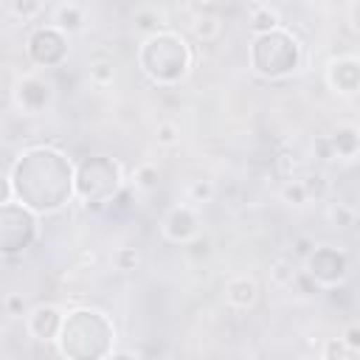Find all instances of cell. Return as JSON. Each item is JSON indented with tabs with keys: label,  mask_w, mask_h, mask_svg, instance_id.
Instances as JSON below:
<instances>
[{
	"label": "cell",
	"mask_w": 360,
	"mask_h": 360,
	"mask_svg": "<svg viewBox=\"0 0 360 360\" xmlns=\"http://www.w3.org/2000/svg\"><path fill=\"white\" fill-rule=\"evenodd\" d=\"M11 8H14V14H17V17L28 20V17L39 14V8H42V0H11Z\"/></svg>",
	"instance_id": "22"
},
{
	"label": "cell",
	"mask_w": 360,
	"mask_h": 360,
	"mask_svg": "<svg viewBox=\"0 0 360 360\" xmlns=\"http://www.w3.org/2000/svg\"><path fill=\"white\" fill-rule=\"evenodd\" d=\"M225 298L236 309H250L256 304V298H259V290H256V284L250 278H231L225 284Z\"/></svg>",
	"instance_id": "13"
},
{
	"label": "cell",
	"mask_w": 360,
	"mask_h": 360,
	"mask_svg": "<svg viewBox=\"0 0 360 360\" xmlns=\"http://www.w3.org/2000/svg\"><path fill=\"white\" fill-rule=\"evenodd\" d=\"M329 82L343 90V93H354L357 90V82H360V68H357V59H338L332 62L329 68Z\"/></svg>",
	"instance_id": "12"
},
{
	"label": "cell",
	"mask_w": 360,
	"mask_h": 360,
	"mask_svg": "<svg viewBox=\"0 0 360 360\" xmlns=\"http://www.w3.org/2000/svg\"><path fill=\"white\" fill-rule=\"evenodd\" d=\"M211 194H214V188H211V183H208V180H197V183L191 186V197H194L197 202L211 200Z\"/></svg>",
	"instance_id": "27"
},
{
	"label": "cell",
	"mask_w": 360,
	"mask_h": 360,
	"mask_svg": "<svg viewBox=\"0 0 360 360\" xmlns=\"http://www.w3.org/2000/svg\"><path fill=\"white\" fill-rule=\"evenodd\" d=\"M82 22H84V17H82V11H79L76 6H62V8L56 11V25H59V31H79Z\"/></svg>",
	"instance_id": "16"
},
{
	"label": "cell",
	"mask_w": 360,
	"mask_h": 360,
	"mask_svg": "<svg viewBox=\"0 0 360 360\" xmlns=\"http://www.w3.org/2000/svg\"><path fill=\"white\" fill-rule=\"evenodd\" d=\"M115 264H118V270H135V264H138V253H135V248H124V250H118V253H115Z\"/></svg>",
	"instance_id": "24"
},
{
	"label": "cell",
	"mask_w": 360,
	"mask_h": 360,
	"mask_svg": "<svg viewBox=\"0 0 360 360\" xmlns=\"http://www.w3.org/2000/svg\"><path fill=\"white\" fill-rule=\"evenodd\" d=\"M28 53L37 65L56 68L68 56V39L59 28H37L28 39Z\"/></svg>",
	"instance_id": "7"
},
{
	"label": "cell",
	"mask_w": 360,
	"mask_h": 360,
	"mask_svg": "<svg viewBox=\"0 0 360 360\" xmlns=\"http://www.w3.org/2000/svg\"><path fill=\"white\" fill-rule=\"evenodd\" d=\"M73 186L87 205H104L121 188V172L110 158H84L76 169Z\"/></svg>",
	"instance_id": "5"
},
{
	"label": "cell",
	"mask_w": 360,
	"mask_h": 360,
	"mask_svg": "<svg viewBox=\"0 0 360 360\" xmlns=\"http://www.w3.org/2000/svg\"><path fill=\"white\" fill-rule=\"evenodd\" d=\"M329 219L335 222V228H349L354 222V211L349 205H343V202H335L329 208Z\"/></svg>",
	"instance_id": "21"
},
{
	"label": "cell",
	"mask_w": 360,
	"mask_h": 360,
	"mask_svg": "<svg viewBox=\"0 0 360 360\" xmlns=\"http://www.w3.org/2000/svg\"><path fill=\"white\" fill-rule=\"evenodd\" d=\"M298 253H304V256L309 253V242H307V239H301V242H298Z\"/></svg>",
	"instance_id": "34"
},
{
	"label": "cell",
	"mask_w": 360,
	"mask_h": 360,
	"mask_svg": "<svg viewBox=\"0 0 360 360\" xmlns=\"http://www.w3.org/2000/svg\"><path fill=\"white\" fill-rule=\"evenodd\" d=\"M104 205H107V211H110L112 217L127 214V211H129V205H132V191H129V188H118V191H115Z\"/></svg>",
	"instance_id": "18"
},
{
	"label": "cell",
	"mask_w": 360,
	"mask_h": 360,
	"mask_svg": "<svg viewBox=\"0 0 360 360\" xmlns=\"http://www.w3.org/2000/svg\"><path fill=\"white\" fill-rule=\"evenodd\" d=\"M37 239V219L31 214V208H25L22 202H3L0 205V253L3 256H14L22 253L25 248H31V242Z\"/></svg>",
	"instance_id": "6"
},
{
	"label": "cell",
	"mask_w": 360,
	"mask_h": 360,
	"mask_svg": "<svg viewBox=\"0 0 360 360\" xmlns=\"http://www.w3.org/2000/svg\"><path fill=\"white\" fill-rule=\"evenodd\" d=\"M349 270L346 256L338 248H315L307 253V276L321 284H338Z\"/></svg>",
	"instance_id": "8"
},
{
	"label": "cell",
	"mask_w": 360,
	"mask_h": 360,
	"mask_svg": "<svg viewBox=\"0 0 360 360\" xmlns=\"http://www.w3.org/2000/svg\"><path fill=\"white\" fill-rule=\"evenodd\" d=\"M158 141H160L163 146H172V143L177 141V129H174L172 124H160V127H158Z\"/></svg>",
	"instance_id": "28"
},
{
	"label": "cell",
	"mask_w": 360,
	"mask_h": 360,
	"mask_svg": "<svg viewBox=\"0 0 360 360\" xmlns=\"http://www.w3.org/2000/svg\"><path fill=\"white\" fill-rule=\"evenodd\" d=\"M301 186H304V194H307V200H321L323 194H326V180H323V174H309L307 180H301Z\"/></svg>",
	"instance_id": "20"
},
{
	"label": "cell",
	"mask_w": 360,
	"mask_h": 360,
	"mask_svg": "<svg viewBox=\"0 0 360 360\" xmlns=\"http://www.w3.org/2000/svg\"><path fill=\"white\" fill-rule=\"evenodd\" d=\"M250 62L262 76H270V79L287 76L298 65V45L290 34L278 28L267 34H256L253 48H250Z\"/></svg>",
	"instance_id": "4"
},
{
	"label": "cell",
	"mask_w": 360,
	"mask_h": 360,
	"mask_svg": "<svg viewBox=\"0 0 360 360\" xmlns=\"http://www.w3.org/2000/svg\"><path fill=\"white\" fill-rule=\"evenodd\" d=\"M11 191L31 211H56L70 200L73 191V169L70 160L48 146L25 152L11 177Z\"/></svg>",
	"instance_id": "1"
},
{
	"label": "cell",
	"mask_w": 360,
	"mask_h": 360,
	"mask_svg": "<svg viewBox=\"0 0 360 360\" xmlns=\"http://www.w3.org/2000/svg\"><path fill=\"white\" fill-rule=\"evenodd\" d=\"M158 25H160V22H158V17H155V14H149V11L138 14V28H143V31H152V34H155V31H158Z\"/></svg>",
	"instance_id": "30"
},
{
	"label": "cell",
	"mask_w": 360,
	"mask_h": 360,
	"mask_svg": "<svg viewBox=\"0 0 360 360\" xmlns=\"http://www.w3.org/2000/svg\"><path fill=\"white\" fill-rule=\"evenodd\" d=\"M357 354V349H352V346H346V343H338V340H332L329 346H326V357H340V360H352Z\"/></svg>",
	"instance_id": "26"
},
{
	"label": "cell",
	"mask_w": 360,
	"mask_h": 360,
	"mask_svg": "<svg viewBox=\"0 0 360 360\" xmlns=\"http://www.w3.org/2000/svg\"><path fill=\"white\" fill-rule=\"evenodd\" d=\"M163 231L172 242H188L194 233H197V217L188 211V208H174L166 222H163Z\"/></svg>",
	"instance_id": "9"
},
{
	"label": "cell",
	"mask_w": 360,
	"mask_h": 360,
	"mask_svg": "<svg viewBox=\"0 0 360 360\" xmlns=\"http://www.w3.org/2000/svg\"><path fill=\"white\" fill-rule=\"evenodd\" d=\"M6 307H8V312H11V315H17V312H22V309H25V301H22L20 295H11V298L6 301Z\"/></svg>",
	"instance_id": "31"
},
{
	"label": "cell",
	"mask_w": 360,
	"mask_h": 360,
	"mask_svg": "<svg viewBox=\"0 0 360 360\" xmlns=\"http://www.w3.org/2000/svg\"><path fill=\"white\" fill-rule=\"evenodd\" d=\"M59 326H62V315L53 309V307H39L34 309L31 321H28V329L34 338L39 340H53L59 335Z\"/></svg>",
	"instance_id": "11"
},
{
	"label": "cell",
	"mask_w": 360,
	"mask_h": 360,
	"mask_svg": "<svg viewBox=\"0 0 360 360\" xmlns=\"http://www.w3.org/2000/svg\"><path fill=\"white\" fill-rule=\"evenodd\" d=\"M217 31H219V22H217L214 17H202V20L194 25V34H197V37H202V39L217 37Z\"/></svg>",
	"instance_id": "23"
},
{
	"label": "cell",
	"mask_w": 360,
	"mask_h": 360,
	"mask_svg": "<svg viewBox=\"0 0 360 360\" xmlns=\"http://www.w3.org/2000/svg\"><path fill=\"white\" fill-rule=\"evenodd\" d=\"M329 149H332V155L354 158V155H357V129H354V127L338 129V132L329 138Z\"/></svg>",
	"instance_id": "14"
},
{
	"label": "cell",
	"mask_w": 360,
	"mask_h": 360,
	"mask_svg": "<svg viewBox=\"0 0 360 360\" xmlns=\"http://www.w3.org/2000/svg\"><path fill=\"white\" fill-rule=\"evenodd\" d=\"M188 253H191L194 259L208 256V253H211V242H208V239H194V242L188 245Z\"/></svg>",
	"instance_id": "29"
},
{
	"label": "cell",
	"mask_w": 360,
	"mask_h": 360,
	"mask_svg": "<svg viewBox=\"0 0 360 360\" xmlns=\"http://www.w3.org/2000/svg\"><path fill=\"white\" fill-rule=\"evenodd\" d=\"M112 76H115V68H112V62H110L107 56H96V59L90 62V79H93L98 87L110 84Z\"/></svg>",
	"instance_id": "15"
},
{
	"label": "cell",
	"mask_w": 360,
	"mask_h": 360,
	"mask_svg": "<svg viewBox=\"0 0 360 360\" xmlns=\"http://www.w3.org/2000/svg\"><path fill=\"white\" fill-rule=\"evenodd\" d=\"M278 25V14L270 11V8H256L253 17H250V31L253 34H267Z\"/></svg>",
	"instance_id": "17"
},
{
	"label": "cell",
	"mask_w": 360,
	"mask_h": 360,
	"mask_svg": "<svg viewBox=\"0 0 360 360\" xmlns=\"http://www.w3.org/2000/svg\"><path fill=\"white\" fill-rule=\"evenodd\" d=\"M284 200H287V202H295V205L307 202V194H304L301 180H295V183H287V186H284Z\"/></svg>",
	"instance_id": "25"
},
{
	"label": "cell",
	"mask_w": 360,
	"mask_h": 360,
	"mask_svg": "<svg viewBox=\"0 0 360 360\" xmlns=\"http://www.w3.org/2000/svg\"><path fill=\"white\" fill-rule=\"evenodd\" d=\"M17 98H20L22 110L39 112V110L51 101V87H48L42 79H25V82H20V87H17Z\"/></svg>",
	"instance_id": "10"
},
{
	"label": "cell",
	"mask_w": 360,
	"mask_h": 360,
	"mask_svg": "<svg viewBox=\"0 0 360 360\" xmlns=\"http://www.w3.org/2000/svg\"><path fill=\"white\" fill-rule=\"evenodd\" d=\"M141 68L146 76H152L160 84H172L180 82L191 65V53L188 45L169 31H155L146 37V42L141 45Z\"/></svg>",
	"instance_id": "3"
},
{
	"label": "cell",
	"mask_w": 360,
	"mask_h": 360,
	"mask_svg": "<svg viewBox=\"0 0 360 360\" xmlns=\"http://www.w3.org/2000/svg\"><path fill=\"white\" fill-rule=\"evenodd\" d=\"M8 197H11V186H8V180L0 174V205L8 202Z\"/></svg>",
	"instance_id": "33"
},
{
	"label": "cell",
	"mask_w": 360,
	"mask_h": 360,
	"mask_svg": "<svg viewBox=\"0 0 360 360\" xmlns=\"http://www.w3.org/2000/svg\"><path fill=\"white\" fill-rule=\"evenodd\" d=\"M346 346L360 349V329H357V326H349V332H346Z\"/></svg>",
	"instance_id": "32"
},
{
	"label": "cell",
	"mask_w": 360,
	"mask_h": 360,
	"mask_svg": "<svg viewBox=\"0 0 360 360\" xmlns=\"http://www.w3.org/2000/svg\"><path fill=\"white\" fill-rule=\"evenodd\" d=\"M112 338H115L112 323L96 309H76L59 326L62 352L68 357H76V360L110 354Z\"/></svg>",
	"instance_id": "2"
},
{
	"label": "cell",
	"mask_w": 360,
	"mask_h": 360,
	"mask_svg": "<svg viewBox=\"0 0 360 360\" xmlns=\"http://www.w3.org/2000/svg\"><path fill=\"white\" fill-rule=\"evenodd\" d=\"M135 186L138 188H158V169L152 166V163H143V166H138V172H135Z\"/></svg>",
	"instance_id": "19"
}]
</instances>
